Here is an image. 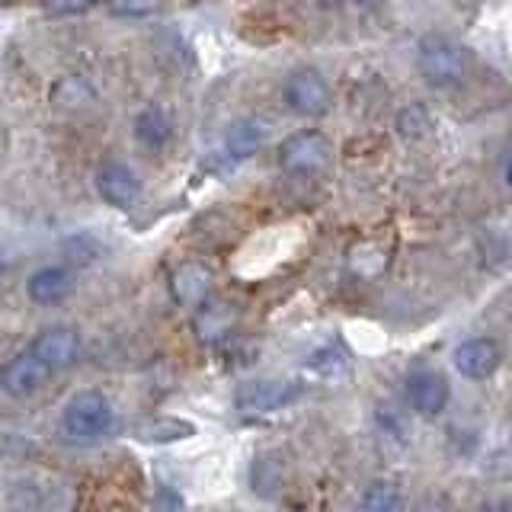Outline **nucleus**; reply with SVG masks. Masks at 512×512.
Masks as SVG:
<instances>
[{
  "label": "nucleus",
  "mask_w": 512,
  "mask_h": 512,
  "mask_svg": "<svg viewBox=\"0 0 512 512\" xmlns=\"http://www.w3.org/2000/svg\"><path fill=\"white\" fill-rule=\"evenodd\" d=\"M112 423H116V413L100 391H77L61 413L64 436L77 442H96L109 436Z\"/></svg>",
  "instance_id": "f257e3e1"
},
{
  "label": "nucleus",
  "mask_w": 512,
  "mask_h": 512,
  "mask_svg": "<svg viewBox=\"0 0 512 512\" xmlns=\"http://www.w3.org/2000/svg\"><path fill=\"white\" fill-rule=\"evenodd\" d=\"M464 68H468V55L455 39L445 36H429L420 45V71L429 84L436 87H452L464 77Z\"/></svg>",
  "instance_id": "f03ea898"
},
{
  "label": "nucleus",
  "mask_w": 512,
  "mask_h": 512,
  "mask_svg": "<svg viewBox=\"0 0 512 512\" xmlns=\"http://www.w3.org/2000/svg\"><path fill=\"white\" fill-rule=\"evenodd\" d=\"M330 157H333V148L320 132H298L292 138H285L279 148L282 170L295 176H311V173L327 170Z\"/></svg>",
  "instance_id": "7ed1b4c3"
},
{
  "label": "nucleus",
  "mask_w": 512,
  "mask_h": 512,
  "mask_svg": "<svg viewBox=\"0 0 512 512\" xmlns=\"http://www.w3.org/2000/svg\"><path fill=\"white\" fill-rule=\"evenodd\" d=\"M29 352L36 356L48 372L71 368L80 356V336L71 327H48L32 340Z\"/></svg>",
  "instance_id": "20e7f679"
},
{
  "label": "nucleus",
  "mask_w": 512,
  "mask_h": 512,
  "mask_svg": "<svg viewBox=\"0 0 512 512\" xmlns=\"http://www.w3.org/2000/svg\"><path fill=\"white\" fill-rule=\"evenodd\" d=\"M285 103L292 106L298 116H320V112H327L330 106L327 80L311 68L295 71L285 84Z\"/></svg>",
  "instance_id": "39448f33"
},
{
  "label": "nucleus",
  "mask_w": 512,
  "mask_h": 512,
  "mask_svg": "<svg viewBox=\"0 0 512 512\" xmlns=\"http://www.w3.org/2000/svg\"><path fill=\"white\" fill-rule=\"evenodd\" d=\"M96 192L112 208H132L141 196V183L132 167L119 164V160H109V164L96 170Z\"/></svg>",
  "instance_id": "423d86ee"
},
{
  "label": "nucleus",
  "mask_w": 512,
  "mask_h": 512,
  "mask_svg": "<svg viewBox=\"0 0 512 512\" xmlns=\"http://www.w3.org/2000/svg\"><path fill=\"white\" fill-rule=\"evenodd\" d=\"M301 394L295 381H256L237 394V407L244 413H276Z\"/></svg>",
  "instance_id": "0eeeda50"
},
{
  "label": "nucleus",
  "mask_w": 512,
  "mask_h": 512,
  "mask_svg": "<svg viewBox=\"0 0 512 512\" xmlns=\"http://www.w3.org/2000/svg\"><path fill=\"white\" fill-rule=\"evenodd\" d=\"M500 365V346L487 336H474V340H464L455 349V368L458 375L471 378V381H484L496 372Z\"/></svg>",
  "instance_id": "6e6552de"
},
{
  "label": "nucleus",
  "mask_w": 512,
  "mask_h": 512,
  "mask_svg": "<svg viewBox=\"0 0 512 512\" xmlns=\"http://www.w3.org/2000/svg\"><path fill=\"white\" fill-rule=\"evenodd\" d=\"M48 368L32 356V352H23V356H16L4 365V372H0V384H4V391L10 397H29L36 394L42 384L48 381Z\"/></svg>",
  "instance_id": "1a4fd4ad"
},
{
  "label": "nucleus",
  "mask_w": 512,
  "mask_h": 512,
  "mask_svg": "<svg viewBox=\"0 0 512 512\" xmlns=\"http://www.w3.org/2000/svg\"><path fill=\"white\" fill-rule=\"evenodd\" d=\"M448 381L439 375V372H432V368H423V372H416L410 375L407 381V397H410V404L416 413H423V416H436L445 410L448 404Z\"/></svg>",
  "instance_id": "9d476101"
},
{
  "label": "nucleus",
  "mask_w": 512,
  "mask_h": 512,
  "mask_svg": "<svg viewBox=\"0 0 512 512\" xmlns=\"http://www.w3.org/2000/svg\"><path fill=\"white\" fill-rule=\"evenodd\" d=\"M170 288H173V298L176 301L186 304V308H196V304L205 301L208 288H212V269L189 260V263H183L180 269L173 272Z\"/></svg>",
  "instance_id": "9b49d317"
},
{
  "label": "nucleus",
  "mask_w": 512,
  "mask_h": 512,
  "mask_svg": "<svg viewBox=\"0 0 512 512\" xmlns=\"http://www.w3.org/2000/svg\"><path fill=\"white\" fill-rule=\"evenodd\" d=\"M26 292L36 304H58L71 292V276L61 266H42L29 276Z\"/></svg>",
  "instance_id": "f8f14e48"
},
{
  "label": "nucleus",
  "mask_w": 512,
  "mask_h": 512,
  "mask_svg": "<svg viewBox=\"0 0 512 512\" xmlns=\"http://www.w3.org/2000/svg\"><path fill=\"white\" fill-rule=\"evenodd\" d=\"M260 144H263V125L253 119H240L224 135V154L231 160H247L260 151Z\"/></svg>",
  "instance_id": "ddd939ff"
},
{
  "label": "nucleus",
  "mask_w": 512,
  "mask_h": 512,
  "mask_svg": "<svg viewBox=\"0 0 512 512\" xmlns=\"http://www.w3.org/2000/svg\"><path fill=\"white\" fill-rule=\"evenodd\" d=\"M135 135L141 144H148V148H164V144L170 141V119L164 109H144L141 116L135 119Z\"/></svg>",
  "instance_id": "4468645a"
},
{
  "label": "nucleus",
  "mask_w": 512,
  "mask_h": 512,
  "mask_svg": "<svg viewBox=\"0 0 512 512\" xmlns=\"http://www.w3.org/2000/svg\"><path fill=\"white\" fill-rule=\"evenodd\" d=\"M359 512H404V496L394 484H375L365 490Z\"/></svg>",
  "instance_id": "2eb2a0df"
},
{
  "label": "nucleus",
  "mask_w": 512,
  "mask_h": 512,
  "mask_svg": "<svg viewBox=\"0 0 512 512\" xmlns=\"http://www.w3.org/2000/svg\"><path fill=\"white\" fill-rule=\"evenodd\" d=\"M186 436H192V426L180 420H157V423L141 426V439H151V442H173Z\"/></svg>",
  "instance_id": "dca6fc26"
},
{
  "label": "nucleus",
  "mask_w": 512,
  "mask_h": 512,
  "mask_svg": "<svg viewBox=\"0 0 512 512\" xmlns=\"http://www.w3.org/2000/svg\"><path fill=\"white\" fill-rule=\"evenodd\" d=\"M109 13H116V16H151L154 7L151 4H116V7H109Z\"/></svg>",
  "instance_id": "f3484780"
},
{
  "label": "nucleus",
  "mask_w": 512,
  "mask_h": 512,
  "mask_svg": "<svg viewBox=\"0 0 512 512\" xmlns=\"http://www.w3.org/2000/svg\"><path fill=\"white\" fill-rule=\"evenodd\" d=\"M90 4H71V7H45L48 16H61V13H87Z\"/></svg>",
  "instance_id": "a211bd4d"
},
{
  "label": "nucleus",
  "mask_w": 512,
  "mask_h": 512,
  "mask_svg": "<svg viewBox=\"0 0 512 512\" xmlns=\"http://www.w3.org/2000/svg\"><path fill=\"white\" fill-rule=\"evenodd\" d=\"M506 183H509V189H512V160L506 164Z\"/></svg>",
  "instance_id": "6ab92c4d"
}]
</instances>
